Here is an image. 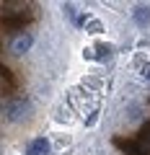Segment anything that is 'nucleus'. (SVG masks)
<instances>
[{
    "label": "nucleus",
    "mask_w": 150,
    "mask_h": 155,
    "mask_svg": "<svg viewBox=\"0 0 150 155\" xmlns=\"http://www.w3.org/2000/svg\"><path fill=\"white\" fill-rule=\"evenodd\" d=\"M28 111H31V101H28V98H16L13 104H8L5 116L11 119V122H18V119H23Z\"/></svg>",
    "instance_id": "1"
},
{
    "label": "nucleus",
    "mask_w": 150,
    "mask_h": 155,
    "mask_svg": "<svg viewBox=\"0 0 150 155\" xmlns=\"http://www.w3.org/2000/svg\"><path fill=\"white\" fill-rule=\"evenodd\" d=\"M52 153V145L47 137H36L28 142V155H49Z\"/></svg>",
    "instance_id": "2"
},
{
    "label": "nucleus",
    "mask_w": 150,
    "mask_h": 155,
    "mask_svg": "<svg viewBox=\"0 0 150 155\" xmlns=\"http://www.w3.org/2000/svg\"><path fill=\"white\" fill-rule=\"evenodd\" d=\"M31 44H34V36H31V34H23V36L13 39L11 49L16 52V54H23V52H28V49H31Z\"/></svg>",
    "instance_id": "3"
},
{
    "label": "nucleus",
    "mask_w": 150,
    "mask_h": 155,
    "mask_svg": "<svg viewBox=\"0 0 150 155\" xmlns=\"http://www.w3.org/2000/svg\"><path fill=\"white\" fill-rule=\"evenodd\" d=\"M135 23H137L140 28L150 26V5H137L135 8Z\"/></svg>",
    "instance_id": "4"
},
{
    "label": "nucleus",
    "mask_w": 150,
    "mask_h": 155,
    "mask_svg": "<svg viewBox=\"0 0 150 155\" xmlns=\"http://www.w3.org/2000/svg\"><path fill=\"white\" fill-rule=\"evenodd\" d=\"M135 147H137V155H150V127L140 134V140L135 142Z\"/></svg>",
    "instance_id": "5"
},
{
    "label": "nucleus",
    "mask_w": 150,
    "mask_h": 155,
    "mask_svg": "<svg viewBox=\"0 0 150 155\" xmlns=\"http://www.w3.org/2000/svg\"><path fill=\"white\" fill-rule=\"evenodd\" d=\"M93 52H96L93 60H101V62H104V60H109V57L114 54V47H111V44H104V41H101V44H96V47H93Z\"/></svg>",
    "instance_id": "6"
},
{
    "label": "nucleus",
    "mask_w": 150,
    "mask_h": 155,
    "mask_svg": "<svg viewBox=\"0 0 150 155\" xmlns=\"http://www.w3.org/2000/svg\"><path fill=\"white\" fill-rule=\"evenodd\" d=\"M101 31H104V23L96 21V18H91L88 21V34H101Z\"/></svg>",
    "instance_id": "7"
},
{
    "label": "nucleus",
    "mask_w": 150,
    "mask_h": 155,
    "mask_svg": "<svg viewBox=\"0 0 150 155\" xmlns=\"http://www.w3.org/2000/svg\"><path fill=\"white\" fill-rule=\"evenodd\" d=\"M96 114H98V111H91V116H88V122H85V124H88V127H91V124L96 122Z\"/></svg>",
    "instance_id": "8"
},
{
    "label": "nucleus",
    "mask_w": 150,
    "mask_h": 155,
    "mask_svg": "<svg viewBox=\"0 0 150 155\" xmlns=\"http://www.w3.org/2000/svg\"><path fill=\"white\" fill-rule=\"evenodd\" d=\"M142 75H145V78H148V80H150V62H148V65L142 67Z\"/></svg>",
    "instance_id": "9"
}]
</instances>
